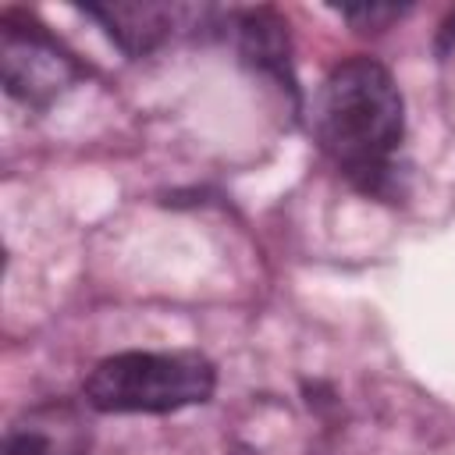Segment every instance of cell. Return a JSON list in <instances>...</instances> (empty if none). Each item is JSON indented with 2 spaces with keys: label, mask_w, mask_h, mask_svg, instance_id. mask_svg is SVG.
Segmentation results:
<instances>
[{
  "label": "cell",
  "mask_w": 455,
  "mask_h": 455,
  "mask_svg": "<svg viewBox=\"0 0 455 455\" xmlns=\"http://www.w3.org/2000/svg\"><path fill=\"white\" fill-rule=\"evenodd\" d=\"M402 92L373 57L341 60L320 92L316 135L323 153L366 192H380L402 146Z\"/></svg>",
  "instance_id": "1"
},
{
  "label": "cell",
  "mask_w": 455,
  "mask_h": 455,
  "mask_svg": "<svg viewBox=\"0 0 455 455\" xmlns=\"http://www.w3.org/2000/svg\"><path fill=\"white\" fill-rule=\"evenodd\" d=\"M213 366L199 352H121L85 377L96 412H178L213 395Z\"/></svg>",
  "instance_id": "2"
},
{
  "label": "cell",
  "mask_w": 455,
  "mask_h": 455,
  "mask_svg": "<svg viewBox=\"0 0 455 455\" xmlns=\"http://www.w3.org/2000/svg\"><path fill=\"white\" fill-rule=\"evenodd\" d=\"M0 64H4V82L14 96L25 103H43L68 89L78 75L75 60L32 21H14L11 14L4 18V36H0Z\"/></svg>",
  "instance_id": "3"
},
{
  "label": "cell",
  "mask_w": 455,
  "mask_h": 455,
  "mask_svg": "<svg viewBox=\"0 0 455 455\" xmlns=\"http://www.w3.org/2000/svg\"><path fill=\"white\" fill-rule=\"evenodd\" d=\"M89 423L71 402H39L18 412L4 430L0 455H85Z\"/></svg>",
  "instance_id": "4"
},
{
  "label": "cell",
  "mask_w": 455,
  "mask_h": 455,
  "mask_svg": "<svg viewBox=\"0 0 455 455\" xmlns=\"http://www.w3.org/2000/svg\"><path fill=\"white\" fill-rule=\"evenodd\" d=\"M89 14L103 18L110 36L124 50L146 53L149 46H156L167 36L174 14H181V11L178 7H153V4H110V7H92Z\"/></svg>",
  "instance_id": "5"
},
{
  "label": "cell",
  "mask_w": 455,
  "mask_h": 455,
  "mask_svg": "<svg viewBox=\"0 0 455 455\" xmlns=\"http://www.w3.org/2000/svg\"><path fill=\"white\" fill-rule=\"evenodd\" d=\"M441 39H444V43H455V14L444 21V32H441Z\"/></svg>",
  "instance_id": "6"
}]
</instances>
